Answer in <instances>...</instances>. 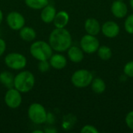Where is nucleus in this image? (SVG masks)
Masks as SVG:
<instances>
[{
	"mask_svg": "<svg viewBox=\"0 0 133 133\" xmlns=\"http://www.w3.org/2000/svg\"><path fill=\"white\" fill-rule=\"evenodd\" d=\"M56 9L51 4H48L44 6L41 12V19L44 23H51L53 22L55 16L56 15Z\"/></svg>",
	"mask_w": 133,
	"mask_h": 133,
	"instance_id": "obj_12",
	"label": "nucleus"
},
{
	"mask_svg": "<svg viewBox=\"0 0 133 133\" xmlns=\"http://www.w3.org/2000/svg\"><path fill=\"white\" fill-rule=\"evenodd\" d=\"M33 133H44V131H42V130H34V131H33Z\"/></svg>",
	"mask_w": 133,
	"mask_h": 133,
	"instance_id": "obj_31",
	"label": "nucleus"
},
{
	"mask_svg": "<svg viewBox=\"0 0 133 133\" xmlns=\"http://www.w3.org/2000/svg\"><path fill=\"white\" fill-rule=\"evenodd\" d=\"M5 65L12 70H23L27 64L26 58L21 53L11 52L5 55L4 58Z\"/></svg>",
	"mask_w": 133,
	"mask_h": 133,
	"instance_id": "obj_5",
	"label": "nucleus"
},
{
	"mask_svg": "<svg viewBox=\"0 0 133 133\" xmlns=\"http://www.w3.org/2000/svg\"><path fill=\"white\" fill-rule=\"evenodd\" d=\"M6 23L11 30L19 31L25 26L26 19L20 12L12 11L9 12L6 16Z\"/></svg>",
	"mask_w": 133,
	"mask_h": 133,
	"instance_id": "obj_9",
	"label": "nucleus"
},
{
	"mask_svg": "<svg viewBox=\"0 0 133 133\" xmlns=\"http://www.w3.org/2000/svg\"><path fill=\"white\" fill-rule=\"evenodd\" d=\"M49 44L53 51L56 52H64L72 46V36L65 28H55L48 37Z\"/></svg>",
	"mask_w": 133,
	"mask_h": 133,
	"instance_id": "obj_1",
	"label": "nucleus"
},
{
	"mask_svg": "<svg viewBox=\"0 0 133 133\" xmlns=\"http://www.w3.org/2000/svg\"><path fill=\"white\" fill-rule=\"evenodd\" d=\"M46 122L48 124H52L55 122V117L54 115L51 113H48V116H47V120Z\"/></svg>",
	"mask_w": 133,
	"mask_h": 133,
	"instance_id": "obj_28",
	"label": "nucleus"
},
{
	"mask_svg": "<svg viewBox=\"0 0 133 133\" xmlns=\"http://www.w3.org/2000/svg\"><path fill=\"white\" fill-rule=\"evenodd\" d=\"M124 73L129 77H133V61L127 62L124 66Z\"/></svg>",
	"mask_w": 133,
	"mask_h": 133,
	"instance_id": "obj_24",
	"label": "nucleus"
},
{
	"mask_svg": "<svg viewBox=\"0 0 133 133\" xmlns=\"http://www.w3.org/2000/svg\"><path fill=\"white\" fill-rule=\"evenodd\" d=\"M93 79V74L89 70L83 69L73 72L71 77V82L77 88H84L91 84Z\"/></svg>",
	"mask_w": 133,
	"mask_h": 133,
	"instance_id": "obj_6",
	"label": "nucleus"
},
{
	"mask_svg": "<svg viewBox=\"0 0 133 133\" xmlns=\"http://www.w3.org/2000/svg\"><path fill=\"white\" fill-rule=\"evenodd\" d=\"M44 132L47 133H55L57 132V130L55 129H54L53 127H49V128H48V129H46L45 130H44Z\"/></svg>",
	"mask_w": 133,
	"mask_h": 133,
	"instance_id": "obj_29",
	"label": "nucleus"
},
{
	"mask_svg": "<svg viewBox=\"0 0 133 133\" xmlns=\"http://www.w3.org/2000/svg\"><path fill=\"white\" fill-rule=\"evenodd\" d=\"M122 1H123V0H122Z\"/></svg>",
	"mask_w": 133,
	"mask_h": 133,
	"instance_id": "obj_33",
	"label": "nucleus"
},
{
	"mask_svg": "<svg viewBox=\"0 0 133 133\" xmlns=\"http://www.w3.org/2000/svg\"><path fill=\"white\" fill-rule=\"evenodd\" d=\"M125 123L127 126L133 132V111L127 114L125 117Z\"/></svg>",
	"mask_w": 133,
	"mask_h": 133,
	"instance_id": "obj_26",
	"label": "nucleus"
},
{
	"mask_svg": "<svg viewBox=\"0 0 133 133\" xmlns=\"http://www.w3.org/2000/svg\"><path fill=\"white\" fill-rule=\"evenodd\" d=\"M20 38L26 42H33L37 37V33L35 30L30 26H24L19 30Z\"/></svg>",
	"mask_w": 133,
	"mask_h": 133,
	"instance_id": "obj_17",
	"label": "nucleus"
},
{
	"mask_svg": "<svg viewBox=\"0 0 133 133\" xmlns=\"http://www.w3.org/2000/svg\"><path fill=\"white\" fill-rule=\"evenodd\" d=\"M100 42L94 35L86 34L80 40V48L87 54H94L97 51Z\"/></svg>",
	"mask_w": 133,
	"mask_h": 133,
	"instance_id": "obj_8",
	"label": "nucleus"
},
{
	"mask_svg": "<svg viewBox=\"0 0 133 133\" xmlns=\"http://www.w3.org/2000/svg\"><path fill=\"white\" fill-rule=\"evenodd\" d=\"M82 133H98L99 131L97 129V128H95L94 125H84L81 131Z\"/></svg>",
	"mask_w": 133,
	"mask_h": 133,
	"instance_id": "obj_25",
	"label": "nucleus"
},
{
	"mask_svg": "<svg viewBox=\"0 0 133 133\" xmlns=\"http://www.w3.org/2000/svg\"><path fill=\"white\" fill-rule=\"evenodd\" d=\"M27 115L33 123L36 125H42L46 122L48 112L42 104L39 103H33L28 107Z\"/></svg>",
	"mask_w": 133,
	"mask_h": 133,
	"instance_id": "obj_4",
	"label": "nucleus"
},
{
	"mask_svg": "<svg viewBox=\"0 0 133 133\" xmlns=\"http://www.w3.org/2000/svg\"><path fill=\"white\" fill-rule=\"evenodd\" d=\"M27 7L34 10H41L48 3V0H24Z\"/></svg>",
	"mask_w": 133,
	"mask_h": 133,
	"instance_id": "obj_20",
	"label": "nucleus"
},
{
	"mask_svg": "<svg viewBox=\"0 0 133 133\" xmlns=\"http://www.w3.org/2000/svg\"><path fill=\"white\" fill-rule=\"evenodd\" d=\"M69 22V15L65 11H59L56 12L53 24L55 28H65Z\"/></svg>",
	"mask_w": 133,
	"mask_h": 133,
	"instance_id": "obj_16",
	"label": "nucleus"
},
{
	"mask_svg": "<svg viewBox=\"0 0 133 133\" xmlns=\"http://www.w3.org/2000/svg\"><path fill=\"white\" fill-rule=\"evenodd\" d=\"M84 29L88 34L96 36L101 30V26L97 19L94 18H88L85 21Z\"/></svg>",
	"mask_w": 133,
	"mask_h": 133,
	"instance_id": "obj_15",
	"label": "nucleus"
},
{
	"mask_svg": "<svg viewBox=\"0 0 133 133\" xmlns=\"http://www.w3.org/2000/svg\"><path fill=\"white\" fill-rule=\"evenodd\" d=\"M34 75L29 70H22L14 76L13 87L19 90L21 94L30 92L34 87Z\"/></svg>",
	"mask_w": 133,
	"mask_h": 133,
	"instance_id": "obj_2",
	"label": "nucleus"
},
{
	"mask_svg": "<svg viewBox=\"0 0 133 133\" xmlns=\"http://www.w3.org/2000/svg\"><path fill=\"white\" fill-rule=\"evenodd\" d=\"M2 20H3V12H2V11L0 9V24L2 23Z\"/></svg>",
	"mask_w": 133,
	"mask_h": 133,
	"instance_id": "obj_30",
	"label": "nucleus"
},
{
	"mask_svg": "<svg viewBox=\"0 0 133 133\" xmlns=\"http://www.w3.org/2000/svg\"><path fill=\"white\" fill-rule=\"evenodd\" d=\"M48 61L51 67L57 70L63 69L67 65V58L63 55L60 54V52L52 54Z\"/></svg>",
	"mask_w": 133,
	"mask_h": 133,
	"instance_id": "obj_13",
	"label": "nucleus"
},
{
	"mask_svg": "<svg viewBox=\"0 0 133 133\" xmlns=\"http://www.w3.org/2000/svg\"><path fill=\"white\" fill-rule=\"evenodd\" d=\"M103 34L108 38H114L120 33V27L118 24L114 21H107L101 26Z\"/></svg>",
	"mask_w": 133,
	"mask_h": 133,
	"instance_id": "obj_10",
	"label": "nucleus"
},
{
	"mask_svg": "<svg viewBox=\"0 0 133 133\" xmlns=\"http://www.w3.org/2000/svg\"><path fill=\"white\" fill-rule=\"evenodd\" d=\"M30 53L36 60L44 61L49 60L53 54V49L48 42L38 40L34 41L30 47Z\"/></svg>",
	"mask_w": 133,
	"mask_h": 133,
	"instance_id": "obj_3",
	"label": "nucleus"
},
{
	"mask_svg": "<svg viewBox=\"0 0 133 133\" xmlns=\"http://www.w3.org/2000/svg\"><path fill=\"white\" fill-rule=\"evenodd\" d=\"M5 50H6V43L2 38H0V57L3 55V54L5 52Z\"/></svg>",
	"mask_w": 133,
	"mask_h": 133,
	"instance_id": "obj_27",
	"label": "nucleus"
},
{
	"mask_svg": "<svg viewBox=\"0 0 133 133\" xmlns=\"http://www.w3.org/2000/svg\"><path fill=\"white\" fill-rule=\"evenodd\" d=\"M50 68H51V65H50L48 60L39 61V63L37 65V69L41 72L45 73L49 71Z\"/></svg>",
	"mask_w": 133,
	"mask_h": 133,
	"instance_id": "obj_23",
	"label": "nucleus"
},
{
	"mask_svg": "<svg viewBox=\"0 0 133 133\" xmlns=\"http://www.w3.org/2000/svg\"><path fill=\"white\" fill-rule=\"evenodd\" d=\"M111 10L112 14L118 19L124 18L126 16L128 13V7L125 2L122 0H117L115 1L111 7Z\"/></svg>",
	"mask_w": 133,
	"mask_h": 133,
	"instance_id": "obj_11",
	"label": "nucleus"
},
{
	"mask_svg": "<svg viewBox=\"0 0 133 133\" xmlns=\"http://www.w3.org/2000/svg\"><path fill=\"white\" fill-rule=\"evenodd\" d=\"M125 29L127 33L133 34V14L129 15L125 21Z\"/></svg>",
	"mask_w": 133,
	"mask_h": 133,
	"instance_id": "obj_22",
	"label": "nucleus"
},
{
	"mask_svg": "<svg viewBox=\"0 0 133 133\" xmlns=\"http://www.w3.org/2000/svg\"><path fill=\"white\" fill-rule=\"evenodd\" d=\"M14 75L9 71H2L0 72V83L5 88H12L14 86Z\"/></svg>",
	"mask_w": 133,
	"mask_h": 133,
	"instance_id": "obj_18",
	"label": "nucleus"
},
{
	"mask_svg": "<svg viewBox=\"0 0 133 133\" xmlns=\"http://www.w3.org/2000/svg\"><path fill=\"white\" fill-rule=\"evenodd\" d=\"M22 95L21 93L16 88H9L5 94L4 101L6 106L11 109L18 108L22 104Z\"/></svg>",
	"mask_w": 133,
	"mask_h": 133,
	"instance_id": "obj_7",
	"label": "nucleus"
},
{
	"mask_svg": "<svg viewBox=\"0 0 133 133\" xmlns=\"http://www.w3.org/2000/svg\"><path fill=\"white\" fill-rule=\"evenodd\" d=\"M97 54H98L99 58L104 61L109 60L112 56L111 49L106 45H103V46L99 47V48L97 50Z\"/></svg>",
	"mask_w": 133,
	"mask_h": 133,
	"instance_id": "obj_21",
	"label": "nucleus"
},
{
	"mask_svg": "<svg viewBox=\"0 0 133 133\" xmlns=\"http://www.w3.org/2000/svg\"><path fill=\"white\" fill-rule=\"evenodd\" d=\"M83 51L81 48L77 46H71L67 50V55L69 59L74 62V63H79L81 62L83 60L84 54Z\"/></svg>",
	"mask_w": 133,
	"mask_h": 133,
	"instance_id": "obj_14",
	"label": "nucleus"
},
{
	"mask_svg": "<svg viewBox=\"0 0 133 133\" xmlns=\"http://www.w3.org/2000/svg\"><path fill=\"white\" fill-rule=\"evenodd\" d=\"M91 88L92 90L97 94H101L104 93L106 90V84L105 82L101 78H95L93 79L91 82Z\"/></svg>",
	"mask_w": 133,
	"mask_h": 133,
	"instance_id": "obj_19",
	"label": "nucleus"
},
{
	"mask_svg": "<svg viewBox=\"0 0 133 133\" xmlns=\"http://www.w3.org/2000/svg\"><path fill=\"white\" fill-rule=\"evenodd\" d=\"M130 5H131L132 9H133V0H130Z\"/></svg>",
	"mask_w": 133,
	"mask_h": 133,
	"instance_id": "obj_32",
	"label": "nucleus"
}]
</instances>
